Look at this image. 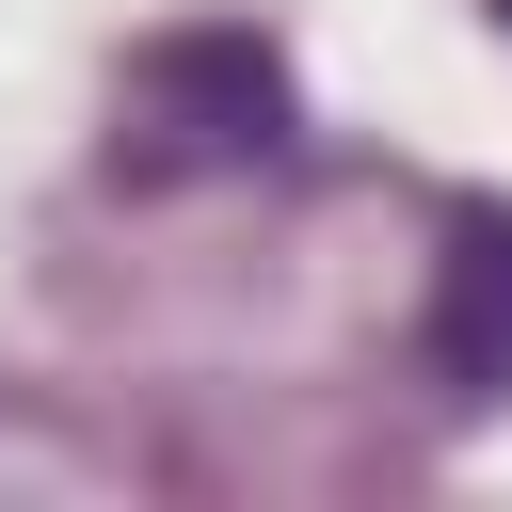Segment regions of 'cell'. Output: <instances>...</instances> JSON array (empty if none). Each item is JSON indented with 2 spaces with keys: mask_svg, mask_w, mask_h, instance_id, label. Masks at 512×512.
<instances>
[{
  "mask_svg": "<svg viewBox=\"0 0 512 512\" xmlns=\"http://www.w3.org/2000/svg\"><path fill=\"white\" fill-rule=\"evenodd\" d=\"M288 144V64L256 48V32H176V48H144V80H128V176H240V160H272Z\"/></svg>",
  "mask_w": 512,
  "mask_h": 512,
  "instance_id": "obj_1",
  "label": "cell"
},
{
  "mask_svg": "<svg viewBox=\"0 0 512 512\" xmlns=\"http://www.w3.org/2000/svg\"><path fill=\"white\" fill-rule=\"evenodd\" d=\"M416 352H432L448 400H496V384H512V208H496V192L448 208V256H432V320H416Z\"/></svg>",
  "mask_w": 512,
  "mask_h": 512,
  "instance_id": "obj_2",
  "label": "cell"
},
{
  "mask_svg": "<svg viewBox=\"0 0 512 512\" xmlns=\"http://www.w3.org/2000/svg\"><path fill=\"white\" fill-rule=\"evenodd\" d=\"M496 16H512V0H496Z\"/></svg>",
  "mask_w": 512,
  "mask_h": 512,
  "instance_id": "obj_3",
  "label": "cell"
}]
</instances>
